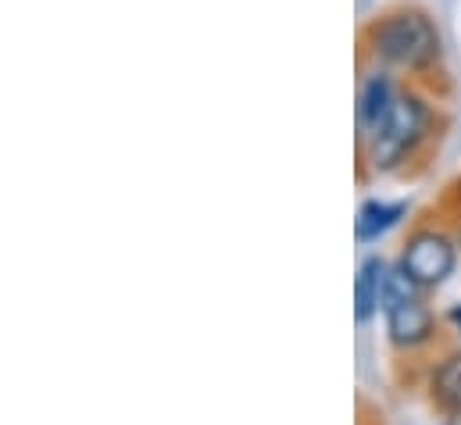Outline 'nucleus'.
I'll return each instance as SVG.
<instances>
[{
    "instance_id": "obj_1",
    "label": "nucleus",
    "mask_w": 461,
    "mask_h": 425,
    "mask_svg": "<svg viewBox=\"0 0 461 425\" xmlns=\"http://www.w3.org/2000/svg\"><path fill=\"white\" fill-rule=\"evenodd\" d=\"M365 43L372 58L397 72H426L440 61L444 40L429 11L422 7H393L368 22Z\"/></svg>"
},
{
    "instance_id": "obj_2",
    "label": "nucleus",
    "mask_w": 461,
    "mask_h": 425,
    "mask_svg": "<svg viewBox=\"0 0 461 425\" xmlns=\"http://www.w3.org/2000/svg\"><path fill=\"white\" fill-rule=\"evenodd\" d=\"M429 129V104L419 94H401L393 111L386 114L383 129L368 140V161L375 172H393L422 140Z\"/></svg>"
},
{
    "instance_id": "obj_3",
    "label": "nucleus",
    "mask_w": 461,
    "mask_h": 425,
    "mask_svg": "<svg viewBox=\"0 0 461 425\" xmlns=\"http://www.w3.org/2000/svg\"><path fill=\"white\" fill-rule=\"evenodd\" d=\"M458 265V250L444 232H419L411 236L401 268L419 283V286H440Z\"/></svg>"
},
{
    "instance_id": "obj_4",
    "label": "nucleus",
    "mask_w": 461,
    "mask_h": 425,
    "mask_svg": "<svg viewBox=\"0 0 461 425\" xmlns=\"http://www.w3.org/2000/svg\"><path fill=\"white\" fill-rule=\"evenodd\" d=\"M397 97H401L397 94V83H393V76L386 68L365 76L361 94H357V136H361V143H368L383 129V122L393 111Z\"/></svg>"
},
{
    "instance_id": "obj_5",
    "label": "nucleus",
    "mask_w": 461,
    "mask_h": 425,
    "mask_svg": "<svg viewBox=\"0 0 461 425\" xmlns=\"http://www.w3.org/2000/svg\"><path fill=\"white\" fill-rule=\"evenodd\" d=\"M386 329H390V339L397 347H419L433 336V315L422 301L415 297H397V301H386Z\"/></svg>"
},
{
    "instance_id": "obj_6",
    "label": "nucleus",
    "mask_w": 461,
    "mask_h": 425,
    "mask_svg": "<svg viewBox=\"0 0 461 425\" xmlns=\"http://www.w3.org/2000/svg\"><path fill=\"white\" fill-rule=\"evenodd\" d=\"M383 283H386V268L379 258H368L357 272V283H354V315L357 321H368L375 315L379 301H383Z\"/></svg>"
},
{
    "instance_id": "obj_7",
    "label": "nucleus",
    "mask_w": 461,
    "mask_h": 425,
    "mask_svg": "<svg viewBox=\"0 0 461 425\" xmlns=\"http://www.w3.org/2000/svg\"><path fill=\"white\" fill-rule=\"evenodd\" d=\"M404 212H408V204L365 201V204H361V212H357V222H354V232H357V240H375V236H383L386 229H393Z\"/></svg>"
},
{
    "instance_id": "obj_8",
    "label": "nucleus",
    "mask_w": 461,
    "mask_h": 425,
    "mask_svg": "<svg viewBox=\"0 0 461 425\" xmlns=\"http://www.w3.org/2000/svg\"><path fill=\"white\" fill-rule=\"evenodd\" d=\"M433 397L447 411H458L461 408V354L447 357L440 365V372L433 375Z\"/></svg>"
},
{
    "instance_id": "obj_9",
    "label": "nucleus",
    "mask_w": 461,
    "mask_h": 425,
    "mask_svg": "<svg viewBox=\"0 0 461 425\" xmlns=\"http://www.w3.org/2000/svg\"><path fill=\"white\" fill-rule=\"evenodd\" d=\"M451 319L458 321V329H461V308H455V312H451Z\"/></svg>"
}]
</instances>
